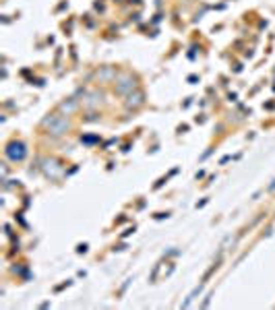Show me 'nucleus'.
<instances>
[{
  "mask_svg": "<svg viewBox=\"0 0 275 310\" xmlns=\"http://www.w3.org/2000/svg\"><path fill=\"white\" fill-rule=\"evenodd\" d=\"M42 128L48 134H52V136H64L66 132H70L72 122L62 112H52V114H48L42 120Z\"/></svg>",
  "mask_w": 275,
  "mask_h": 310,
  "instance_id": "f257e3e1",
  "label": "nucleus"
},
{
  "mask_svg": "<svg viewBox=\"0 0 275 310\" xmlns=\"http://www.w3.org/2000/svg\"><path fill=\"white\" fill-rule=\"evenodd\" d=\"M136 89H139V79H136L134 74L120 72L116 76V81H114V93H116V96L126 98V96H130V93L136 91Z\"/></svg>",
  "mask_w": 275,
  "mask_h": 310,
  "instance_id": "f03ea898",
  "label": "nucleus"
},
{
  "mask_svg": "<svg viewBox=\"0 0 275 310\" xmlns=\"http://www.w3.org/2000/svg\"><path fill=\"white\" fill-rule=\"evenodd\" d=\"M4 155H6V160L8 162H14V164H19V162H23L25 160V155H27V145L23 143V141H10V143H6V147H4Z\"/></svg>",
  "mask_w": 275,
  "mask_h": 310,
  "instance_id": "7ed1b4c3",
  "label": "nucleus"
},
{
  "mask_svg": "<svg viewBox=\"0 0 275 310\" xmlns=\"http://www.w3.org/2000/svg\"><path fill=\"white\" fill-rule=\"evenodd\" d=\"M143 106H145V91H141V89L132 91L130 96H126V100H124V108L128 112H136Z\"/></svg>",
  "mask_w": 275,
  "mask_h": 310,
  "instance_id": "20e7f679",
  "label": "nucleus"
},
{
  "mask_svg": "<svg viewBox=\"0 0 275 310\" xmlns=\"http://www.w3.org/2000/svg\"><path fill=\"white\" fill-rule=\"evenodd\" d=\"M81 104H83V108H87V110H98V108L104 104V93L102 91H89V96Z\"/></svg>",
  "mask_w": 275,
  "mask_h": 310,
  "instance_id": "39448f33",
  "label": "nucleus"
},
{
  "mask_svg": "<svg viewBox=\"0 0 275 310\" xmlns=\"http://www.w3.org/2000/svg\"><path fill=\"white\" fill-rule=\"evenodd\" d=\"M81 106H83V104H81L77 98H66V100H62V102L58 104V112H62V114L70 116L72 112H77Z\"/></svg>",
  "mask_w": 275,
  "mask_h": 310,
  "instance_id": "423d86ee",
  "label": "nucleus"
},
{
  "mask_svg": "<svg viewBox=\"0 0 275 310\" xmlns=\"http://www.w3.org/2000/svg\"><path fill=\"white\" fill-rule=\"evenodd\" d=\"M44 174L48 178H56V176L62 174V168H60V164L56 160H46L44 162Z\"/></svg>",
  "mask_w": 275,
  "mask_h": 310,
  "instance_id": "0eeeda50",
  "label": "nucleus"
},
{
  "mask_svg": "<svg viewBox=\"0 0 275 310\" xmlns=\"http://www.w3.org/2000/svg\"><path fill=\"white\" fill-rule=\"evenodd\" d=\"M118 76V70L114 66H102L100 72H98V79L100 81H106V83H114Z\"/></svg>",
  "mask_w": 275,
  "mask_h": 310,
  "instance_id": "6e6552de",
  "label": "nucleus"
},
{
  "mask_svg": "<svg viewBox=\"0 0 275 310\" xmlns=\"http://www.w3.org/2000/svg\"><path fill=\"white\" fill-rule=\"evenodd\" d=\"M77 252H87V244H79V248H77Z\"/></svg>",
  "mask_w": 275,
  "mask_h": 310,
  "instance_id": "1a4fd4ad",
  "label": "nucleus"
},
{
  "mask_svg": "<svg viewBox=\"0 0 275 310\" xmlns=\"http://www.w3.org/2000/svg\"><path fill=\"white\" fill-rule=\"evenodd\" d=\"M267 190H269V192H273V190H275V180H273V184L269 186V188H267Z\"/></svg>",
  "mask_w": 275,
  "mask_h": 310,
  "instance_id": "9d476101",
  "label": "nucleus"
}]
</instances>
